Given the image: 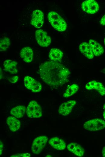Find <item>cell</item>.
I'll return each instance as SVG.
<instances>
[{"instance_id":"cell-1","label":"cell","mask_w":105,"mask_h":157,"mask_svg":"<svg viewBox=\"0 0 105 157\" xmlns=\"http://www.w3.org/2000/svg\"><path fill=\"white\" fill-rule=\"evenodd\" d=\"M38 71L43 82L53 87H59L68 82L71 74L69 70L62 64L51 61L41 63Z\"/></svg>"},{"instance_id":"cell-2","label":"cell","mask_w":105,"mask_h":157,"mask_svg":"<svg viewBox=\"0 0 105 157\" xmlns=\"http://www.w3.org/2000/svg\"><path fill=\"white\" fill-rule=\"evenodd\" d=\"M48 21L52 27L56 30L60 32L65 31L67 25L64 20L56 12H49L47 15Z\"/></svg>"},{"instance_id":"cell-3","label":"cell","mask_w":105,"mask_h":157,"mask_svg":"<svg viewBox=\"0 0 105 157\" xmlns=\"http://www.w3.org/2000/svg\"><path fill=\"white\" fill-rule=\"evenodd\" d=\"M28 117L31 118H39L42 115V111L40 105L35 101H30L26 109Z\"/></svg>"},{"instance_id":"cell-4","label":"cell","mask_w":105,"mask_h":157,"mask_svg":"<svg viewBox=\"0 0 105 157\" xmlns=\"http://www.w3.org/2000/svg\"><path fill=\"white\" fill-rule=\"evenodd\" d=\"M83 127L86 130L91 131L100 130L105 128V121L101 119H92L85 122Z\"/></svg>"},{"instance_id":"cell-5","label":"cell","mask_w":105,"mask_h":157,"mask_svg":"<svg viewBox=\"0 0 105 157\" xmlns=\"http://www.w3.org/2000/svg\"><path fill=\"white\" fill-rule=\"evenodd\" d=\"M48 140V137L45 136H39L36 138L31 146L32 152L36 154H40L45 147Z\"/></svg>"},{"instance_id":"cell-6","label":"cell","mask_w":105,"mask_h":157,"mask_svg":"<svg viewBox=\"0 0 105 157\" xmlns=\"http://www.w3.org/2000/svg\"><path fill=\"white\" fill-rule=\"evenodd\" d=\"M24 86L33 92H38L42 89V86L40 82L29 76H25L24 78Z\"/></svg>"},{"instance_id":"cell-7","label":"cell","mask_w":105,"mask_h":157,"mask_svg":"<svg viewBox=\"0 0 105 157\" xmlns=\"http://www.w3.org/2000/svg\"><path fill=\"white\" fill-rule=\"evenodd\" d=\"M35 38L38 44L43 47H46L51 43L50 37L46 32L42 29H39L35 32Z\"/></svg>"},{"instance_id":"cell-8","label":"cell","mask_w":105,"mask_h":157,"mask_svg":"<svg viewBox=\"0 0 105 157\" xmlns=\"http://www.w3.org/2000/svg\"><path fill=\"white\" fill-rule=\"evenodd\" d=\"M81 8L84 12L89 14H94L99 10L98 4L94 0H87L84 1L81 4Z\"/></svg>"},{"instance_id":"cell-9","label":"cell","mask_w":105,"mask_h":157,"mask_svg":"<svg viewBox=\"0 0 105 157\" xmlns=\"http://www.w3.org/2000/svg\"><path fill=\"white\" fill-rule=\"evenodd\" d=\"M44 23V14L41 10H34L32 14L30 23L36 28H40Z\"/></svg>"},{"instance_id":"cell-10","label":"cell","mask_w":105,"mask_h":157,"mask_svg":"<svg viewBox=\"0 0 105 157\" xmlns=\"http://www.w3.org/2000/svg\"><path fill=\"white\" fill-rule=\"evenodd\" d=\"M76 103V101L74 100H69L62 103L59 107V114L63 116L68 115L71 112Z\"/></svg>"},{"instance_id":"cell-11","label":"cell","mask_w":105,"mask_h":157,"mask_svg":"<svg viewBox=\"0 0 105 157\" xmlns=\"http://www.w3.org/2000/svg\"><path fill=\"white\" fill-rule=\"evenodd\" d=\"M85 88L88 90H95L102 96L105 95V87L100 82L94 80L91 81L87 83Z\"/></svg>"},{"instance_id":"cell-12","label":"cell","mask_w":105,"mask_h":157,"mask_svg":"<svg viewBox=\"0 0 105 157\" xmlns=\"http://www.w3.org/2000/svg\"><path fill=\"white\" fill-rule=\"evenodd\" d=\"M79 49L81 53L89 59H92L94 55L91 47L88 43L84 42L79 45Z\"/></svg>"},{"instance_id":"cell-13","label":"cell","mask_w":105,"mask_h":157,"mask_svg":"<svg viewBox=\"0 0 105 157\" xmlns=\"http://www.w3.org/2000/svg\"><path fill=\"white\" fill-rule=\"evenodd\" d=\"M67 149L70 152H72L76 155L82 157L84 154V150L79 144L75 143H72L67 146Z\"/></svg>"},{"instance_id":"cell-14","label":"cell","mask_w":105,"mask_h":157,"mask_svg":"<svg viewBox=\"0 0 105 157\" xmlns=\"http://www.w3.org/2000/svg\"><path fill=\"white\" fill-rule=\"evenodd\" d=\"M20 54L21 58L26 62L30 63L33 59V52L30 47L27 46L23 48L20 51Z\"/></svg>"},{"instance_id":"cell-15","label":"cell","mask_w":105,"mask_h":157,"mask_svg":"<svg viewBox=\"0 0 105 157\" xmlns=\"http://www.w3.org/2000/svg\"><path fill=\"white\" fill-rule=\"evenodd\" d=\"M49 143L52 147L58 150H63L66 147V143L64 141L57 137H54L51 138Z\"/></svg>"},{"instance_id":"cell-16","label":"cell","mask_w":105,"mask_h":157,"mask_svg":"<svg viewBox=\"0 0 105 157\" xmlns=\"http://www.w3.org/2000/svg\"><path fill=\"white\" fill-rule=\"evenodd\" d=\"M90 45L94 56H100L104 52V49L102 46L95 40L90 39L89 41Z\"/></svg>"},{"instance_id":"cell-17","label":"cell","mask_w":105,"mask_h":157,"mask_svg":"<svg viewBox=\"0 0 105 157\" xmlns=\"http://www.w3.org/2000/svg\"><path fill=\"white\" fill-rule=\"evenodd\" d=\"M63 53L59 49L56 48L51 49L49 53V57L51 61L59 62L63 58Z\"/></svg>"},{"instance_id":"cell-18","label":"cell","mask_w":105,"mask_h":157,"mask_svg":"<svg viewBox=\"0 0 105 157\" xmlns=\"http://www.w3.org/2000/svg\"><path fill=\"white\" fill-rule=\"evenodd\" d=\"M17 64V62L10 59L5 60L3 63L5 70L12 74H16L18 73Z\"/></svg>"},{"instance_id":"cell-19","label":"cell","mask_w":105,"mask_h":157,"mask_svg":"<svg viewBox=\"0 0 105 157\" xmlns=\"http://www.w3.org/2000/svg\"><path fill=\"white\" fill-rule=\"evenodd\" d=\"M6 123L10 130L12 132L18 130L21 126L20 121L14 116L8 117L6 120Z\"/></svg>"},{"instance_id":"cell-20","label":"cell","mask_w":105,"mask_h":157,"mask_svg":"<svg viewBox=\"0 0 105 157\" xmlns=\"http://www.w3.org/2000/svg\"><path fill=\"white\" fill-rule=\"evenodd\" d=\"M26 109L25 106L18 105L11 109L10 111V114L17 118H21L24 116Z\"/></svg>"},{"instance_id":"cell-21","label":"cell","mask_w":105,"mask_h":157,"mask_svg":"<svg viewBox=\"0 0 105 157\" xmlns=\"http://www.w3.org/2000/svg\"><path fill=\"white\" fill-rule=\"evenodd\" d=\"M79 86L76 84H73L67 88L63 94L65 98H68L71 96L76 93L78 91Z\"/></svg>"},{"instance_id":"cell-22","label":"cell","mask_w":105,"mask_h":157,"mask_svg":"<svg viewBox=\"0 0 105 157\" xmlns=\"http://www.w3.org/2000/svg\"><path fill=\"white\" fill-rule=\"evenodd\" d=\"M11 43L10 40L9 38L5 37L0 39V51H5L9 46Z\"/></svg>"},{"instance_id":"cell-23","label":"cell","mask_w":105,"mask_h":157,"mask_svg":"<svg viewBox=\"0 0 105 157\" xmlns=\"http://www.w3.org/2000/svg\"><path fill=\"white\" fill-rule=\"evenodd\" d=\"M30 155L28 153H18L13 155L11 157H30Z\"/></svg>"},{"instance_id":"cell-24","label":"cell","mask_w":105,"mask_h":157,"mask_svg":"<svg viewBox=\"0 0 105 157\" xmlns=\"http://www.w3.org/2000/svg\"><path fill=\"white\" fill-rule=\"evenodd\" d=\"M18 76L17 75H15L9 78H8V80L10 82L14 83H16L18 81Z\"/></svg>"},{"instance_id":"cell-25","label":"cell","mask_w":105,"mask_h":157,"mask_svg":"<svg viewBox=\"0 0 105 157\" xmlns=\"http://www.w3.org/2000/svg\"><path fill=\"white\" fill-rule=\"evenodd\" d=\"M100 24L101 25H105V14L103 16L101 19Z\"/></svg>"},{"instance_id":"cell-26","label":"cell","mask_w":105,"mask_h":157,"mask_svg":"<svg viewBox=\"0 0 105 157\" xmlns=\"http://www.w3.org/2000/svg\"><path fill=\"white\" fill-rule=\"evenodd\" d=\"M0 155L2 154V151L3 150V143L1 142V141H0Z\"/></svg>"},{"instance_id":"cell-27","label":"cell","mask_w":105,"mask_h":157,"mask_svg":"<svg viewBox=\"0 0 105 157\" xmlns=\"http://www.w3.org/2000/svg\"><path fill=\"white\" fill-rule=\"evenodd\" d=\"M103 117L104 119L105 120V103L103 105Z\"/></svg>"},{"instance_id":"cell-28","label":"cell","mask_w":105,"mask_h":157,"mask_svg":"<svg viewBox=\"0 0 105 157\" xmlns=\"http://www.w3.org/2000/svg\"><path fill=\"white\" fill-rule=\"evenodd\" d=\"M102 154L103 156L105 157V146H104L102 149Z\"/></svg>"},{"instance_id":"cell-29","label":"cell","mask_w":105,"mask_h":157,"mask_svg":"<svg viewBox=\"0 0 105 157\" xmlns=\"http://www.w3.org/2000/svg\"><path fill=\"white\" fill-rule=\"evenodd\" d=\"M101 72L104 74H105V67L102 69L101 71Z\"/></svg>"},{"instance_id":"cell-30","label":"cell","mask_w":105,"mask_h":157,"mask_svg":"<svg viewBox=\"0 0 105 157\" xmlns=\"http://www.w3.org/2000/svg\"><path fill=\"white\" fill-rule=\"evenodd\" d=\"M46 157H51V156L50 155H46Z\"/></svg>"},{"instance_id":"cell-31","label":"cell","mask_w":105,"mask_h":157,"mask_svg":"<svg viewBox=\"0 0 105 157\" xmlns=\"http://www.w3.org/2000/svg\"><path fill=\"white\" fill-rule=\"evenodd\" d=\"M104 45H105V38L104 39Z\"/></svg>"}]
</instances>
